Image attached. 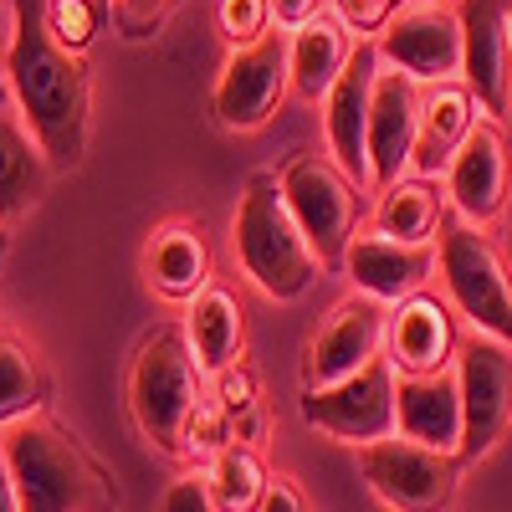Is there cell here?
Returning a JSON list of instances; mask_svg holds the SVG:
<instances>
[{"label":"cell","mask_w":512,"mask_h":512,"mask_svg":"<svg viewBox=\"0 0 512 512\" xmlns=\"http://www.w3.org/2000/svg\"><path fill=\"white\" fill-rule=\"evenodd\" d=\"M256 512H313V507H308L303 487H297L287 472H272V482H267V497H262V507H256Z\"/></svg>","instance_id":"obj_35"},{"label":"cell","mask_w":512,"mask_h":512,"mask_svg":"<svg viewBox=\"0 0 512 512\" xmlns=\"http://www.w3.org/2000/svg\"><path fill=\"white\" fill-rule=\"evenodd\" d=\"M374 72L379 52L374 41H359L349 67L338 72V82L323 98V134H328V159L344 169L354 185H369V164H364V123H369V93H374Z\"/></svg>","instance_id":"obj_18"},{"label":"cell","mask_w":512,"mask_h":512,"mask_svg":"<svg viewBox=\"0 0 512 512\" xmlns=\"http://www.w3.org/2000/svg\"><path fill=\"white\" fill-rule=\"evenodd\" d=\"M0 451H6L21 512H113L118 507L113 472L52 410L0 431Z\"/></svg>","instance_id":"obj_2"},{"label":"cell","mask_w":512,"mask_h":512,"mask_svg":"<svg viewBox=\"0 0 512 512\" xmlns=\"http://www.w3.org/2000/svg\"><path fill=\"white\" fill-rule=\"evenodd\" d=\"M477 103L461 82H441V88H425L420 93V123H415V149H410V169L405 175L420 180H441L451 154L461 149V139L472 134L477 123Z\"/></svg>","instance_id":"obj_22"},{"label":"cell","mask_w":512,"mask_h":512,"mask_svg":"<svg viewBox=\"0 0 512 512\" xmlns=\"http://www.w3.org/2000/svg\"><path fill=\"white\" fill-rule=\"evenodd\" d=\"M379 67L405 72L415 88H441V82H461V26L456 11L441 0L395 11L374 36Z\"/></svg>","instance_id":"obj_12"},{"label":"cell","mask_w":512,"mask_h":512,"mask_svg":"<svg viewBox=\"0 0 512 512\" xmlns=\"http://www.w3.org/2000/svg\"><path fill=\"white\" fill-rule=\"evenodd\" d=\"M374 210H369V231L390 236V241H436V226L446 216V190L436 180L420 175H400L395 185L374 190Z\"/></svg>","instance_id":"obj_25"},{"label":"cell","mask_w":512,"mask_h":512,"mask_svg":"<svg viewBox=\"0 0 512 512\" xmlns=\"http://www.w3.org/2000/svg\"><path fill=\"white\" fill-rule=\"evenodd\" d=\"M52 185V164L26 134V123L6 108L0 113V231H11L21 216H31L36 200Z\"/></svg>","instance_id":"obj_24"},{"label":"cell","mask_w":512,"mask_h":512,"mask_svg":"<svg viewBox=\"0 0 512 512\" xmlns=\"http://www.w3.org/2000/svg\"><path fill=\"white\" fill-rule=\"evenodd\" d=\"M277 190H282L287 216L303 231V241L313 246L318 267L338 272L349 241L359 236V216H364L359 185L328 154H292L277 169Z\"/></svg>","instance_id":"obj_6"},{"label":"cell","mask_w":512,"mask_h":512,"mask_svg":"<svg viewBox=\"0 0 512 512\" xmlns=\"http://www.w3.org/2000/svg\"><path fill=\"white\" fill-rule=\"evenodd\" d=\"M144 282L164 297V303H190L195 292L210 287V241L200 221L169 216L149 231L144 241Z\"/></svg>","instance_id":"obj_19"},{"label":"cell","mask_w":512,"mask_h":512,"mask_svg":"<svg viewBox=\"0 0 512 512\" xmlns=\"http://www.w3.org/2000/svg\"><path fill=\"white\" fill-rule=\"evenodd\" d=\"M384 318L390 308H379L374 297L349 292L344 303H333L328 318L308 333L303 349V390H323V384H338L359 374L369 359L384 354Z\"/></svg>","instance_id":"obj_14"},{"label":"cell","mask_w":512,"mask_h":512,"mask_svg":"<svg viewBox=\"0 0 512 512\" xmlns=\"http://www.w3.org/2000/svg\"><path fill=\"white\" fill-rule=\"evenodd\" d=\"M180 333H185L195 364L205 369V379L216 369H226V364H236L241 349H246V313L236 303V292H226L221 282H210L205 292H195L185 303Z\"/></svg>","instance_id":"obj_23"},{"label":"cell","mask_w":512,"mask_h":512,"mask_svg":"<svg viewBox=\"0 0 512 512\" xmlns=\"http://www.w3.org/2000/svg\"><path fill=\"white\" fill-rule=\"evenodd\" d=\"M6 11H11V0H0V31H11V21H6Z\"/></svg>","instance_id":"obj_40"},{"label":"cell","mask_w":512,"mask_h":512,"mask_svg":"<svg viewBox=\"0 0 512 512\" xmlns=\"http://www.w3.org/2000/svg\"><path fill=\"white\" fill-rule=\"evenodd\" d=\"M456 344H461L456 313L436 292H415V297H405V303H395L390 318H384V359H390L395 374L451 369Z\"/></svg>","instance_id":"obj_17"},{"label":"cell","mask_w":512,"mask_h":512,"mask_svg":"<svg viewBox=\"0 0 512 512\" xmlns=\"http://www.w3.org/2000/svg\"><path fill=\"white\" fill-rule=\"evenodd\" d=\"M93 6H98V11H108V6H113V0H93Z\"/></svg>","instance_id":"obj_42"},{"label":"cell","mask_w":512,"mask_h":512,"mask_svg":"<svg viewBox=\"0 0 512 512\" xmlns=\"http://www.w3.org/2000/svg\"><path fill=\"white\" fill-rule=\"evenodd\" d=\"M200 395H205V369L195 364L180 323L154 328L128 364V415H134L139 436L164 456H180V431Z\"/></svg>","instance_id":"obj_5"},{"label":"cell","mask_w":512,"mask_h":512,"mask_svg":"<svg viewBox=\"0 0 512 512\" xmlns=\"http://www.w3.org/2000/svg\"><path fill=\"white\" fill-rule=\"evenodd\" d=\"M205 472V487H210V502H216L221 512H256L267 497V482H272V466L262 461V451L251 446H226L210 466H200Z\"/></svg>","instance_id":"obj_27"},{"label":"cell","mask_w":512,"mask_h":512,"mask_svg":"<svg viewBox=\"0 0 512 512\" xmlns=\"http://www.w3.org/2000/svg\"><path fill=\"white\" fill-rule=\"evenodd\" d=\"M359 477L390 512H451L461 492V456L390 436L359 446Z\"/></svg>","instance_id":"obj_7"},{"label":"cell","mask_w":512,"mask_h":512,"mask_svg":"<svg viewBox=\"0 0 512 512\" xmlns=\"http://www.w3.org/2000/svg\"><path fill=\"white\" fill-rule=\"evenodd\" d=\"M267 11H272V26L277 31H297L308 16L323 11V0H267Z\"/></svg>","instance_id":"obj_36"},{"label":"cell","mask_w":512,"mask_h":512,"mask_svg":"<svg viewBox=\"0 0 512 512\" xmlns=\"http://www.w3.org/2000/svg\"><path fill=\"white\" fill-rule=\"evenodd\" d=\"M231 441H236L231 415H226L216 400H210V395H200L195 410H190V420H185V431H180V461H190V466H210Z\"/></svg>","instance_id":"obj_28"},{"label":"cell","mask_w":512,"mask_h":512,"mask_svg":"<svg viewBox=\"0 0 512 512\" xmlns=\"http://www.w3.org/2000/svg\"><path fill=\"white\" fill-rule=\"evenodd\" d=\"M0 512H21V497H16V482H11L6 451H0Z\"/></svg>","instance_id":"obj_37"},{"label":"cell","mask_w":512,"mask_h":512,"mask_svg":"<svg viewBox=\"0 0 512 512\" xmlns=\"http://www.w3.org/2000/svg\"><path fill=\"white\" fill-rule=\"evenodd\" d=\"M420 93L415 82L395 67L374 72V93H369V123H364V164H369V190L395 185L410 169L415 149V123H420Z\"/></svg>","instance_id":"obj_16"},{"label":"cell","mask_w":512,"mask_h":512,"mask_svg":"<svg viewBox=\"0 0 512 512\" xmlns=\"http://www.w3.org/2000/svg\"><path fill=\"white\" fill-rule=\"evenodd\" d=\"M164 512H221L216 502H210V487H205L200 466H195V472H185L175 487L164 492Z\"/></svg>","instance_id":"obj_34"},{"label":"cell","mask_w":512,"mask_h":512,"mask_svg":"<svg viewBox=\"0 0 512 512\" xmlns=\"http://www.w3.org/2000/svg\"><path fill=\"white\" fill-rule=\"evenodd\" d=\"M507 41H512V0H507Z\"/></svg>","instance_id":"obj_41"},{"label":"cell","mask_w":512,"mask_h":512,"mask_svg":"<svg viewBox=\"0 0 512 512\" xmlns=\"http://www.w3.org/2000/svg\"><path fill=\"white\" fill-rule=\"evenodd\" d=\"M216 26L226 36V47L241 52L272 31V11H267V0H216Z\"/></svg>","instance_id":"obj_31"},{"label":"cell","mask_w":512,"mask_h":512,"mask_svg":"<svg viewBox=\"0 0 512 512\" xmlns=\"http://www.w3.org/2000/svg\"><path fill=\"white\" fill-rule=\"evenodd\" d=\"M436 277L456 323L512 349V267L492 231L466 226L446 210L436 226Z\"/></svg>","instance_id":"obj_4"},{"label":"cell","mask_w":512,"mask_h":512,"mask_svg":"<svg viewBox=\"0 0 512 512\" xmlns=\"http://www.w3.org/2000/svg\"><path fill=\"white\" fill-rule=\"evenodd\" d=\"M461 26V88L477 113L502 123L512 108V41H507V0H456Z\"/></svg>","instance_id":"obj_13"},{"label":"cell","mask_w":512,"mask_h":512,"mask_svg":"<svg viewBox=\"0 0 512 512\" xmlns=\"http://www.w3.org/2000/svg\"><path fill=\"white\" fill-rule=\"evenodd\" d=\"M297 415L313 431L344 441V446H374L395 436V369L390 359H369L359 374L323 384V390H303L297 400Z\"/></svg>","instance_id":"obj_9"},{"label":"cell","mask_w":512,"mask_h":512,"mask_svg":"<svg viewBox=\"0 0 512 512\" xmlns=\"http://www.w3.org/2000/svg\"><path fill=\"white\" fill-rule=\"evenodd\" d=\"M395 11H400V0H333V16L359 41H369V31H379Z\"/></svg>","instance_id":"obj_33"},{"label":"cell","mask_w":512,"mask_h":512,"mask_svg":"<svg viewBox=\"0 0 512 512\" xmlns=\"http://www.w3.org/2000/svg\"><path fill=\"white\" fill-rule=\"evenodd\" d=\"M11 108V82H6V52H0V113Z\"/></svg>","instance_id":"obj_38"},{"label":"cell","mask_w":512,"mask_h":512,"mask_svg":"<svg viewBox=\"0 0 512 512\" xmlns=\"http://www.w3.org/2000/svg\"><path fill=\"white\" fill-rule=\"evenodd\" d=\"M395 436L436 451H461V395L456 374H395Z\"/></svg>","instance_id":"obj_20"},{"label":"cell","mask_w":512,"mask_h":512,"mask_svg":"<svg viewBox=\"0 0 512 512\" xmlns=\"http://www.w3.org/2000/svg\"><path fill=\"white\" fill-rule=\"evenodd\" d=\"M507 200H512L507 134H502V123L477 118L472 134L461 139V149L446 164V210L477 231H497L507 216Z\"/></svg>","instance_id":"obj_11"},{"label":"cell","mask_w":512,"mask_h":512,"mask_svg":"<svg viewBox=\"0 0 512 512\" xmlns=\"http://www.w3.org/2000/svg\"><path fill=\"white\" fill-rule=\"evenodd\" d=\"M359 297H374L379 308H395L436 282V241H390L379 231H359L338 262Z\"/></svg>","instance_id":"obj_15"},{"label":"cell","mask_w":512,"mask_h":512,"mask_svg":"<svg viewBox=\"0 0 512 512\" xmlns=\"http://www.w3.org/2000/svg\"><path fill=\"white\" fill-rule=\"evenodd\" d=\"M6 82L16 118L36 149L47 154L52 175H67L88 159L93 134V77L88 62L62 52L47 21L41 0H11V31H6Z\"/></svg>","instance_id":"obj_1"},{"label":"cell","mask_w":512,"mask_h":512,"mask_svg":"<svg viewBox=\"0 0 512 512\" xmlns=\"http://www.w3.org/2000/svg\"><path fill=\"white\" fill-rule=\"evenodd\" d=\"M231 251L241 262V277L262 297H272V303H297L323 272L313 246L297 231V221L287 216L272 169H256L241 190V200H236Z\"/></svg>","instance_id":"obj_3"},{"label":"cell","mask_w":512,"mask_h":512,"mask_svg":"<svg viewBox=\"0 0 512 512\" xmlns=\"http://www.w3.org/2000/svg\"><path fill=\"white\" fill-rule=\"evenodd\" d=\"M354 47H359V36H349L333 11L308 16L297 31H287V88L303 103H323L338 72L349 67Z\"/></svg>","instance_id":"obj_21"},{"label":"cell","mask_w":512,"mask_h":512,"mask_svg":"<svg viewBox=\"0 0 512 512\" xmlns=\"http://www.w3.org/2000/svg\"><path fill=\"white\" fill-rule=\"evenodd\" d=\"M6 256H11V231H0V267H6Z\"/></svg>","instance_id":"obj_39"},{"label":"cell","mask_w":512,"mask_h":512,"mask_svg":"<svg viewBox=\"0 0 512 512\" xmlns=\"http://www.w3.org/2000/svg\"><path fill=\"white\" fill-rule=\"evenodd\" d=\"M41 21H47L52 41L72 57H88V47L98 41V21L103 11L93 0H41Z\"/></svg>","instance_id":"obj_29"},{"label":"cell","mask_w":512,"mask_h":512,"mask_svg":"<svg viewBox=\"0 0 512 512\" xmlns=\"http://www.w3.org/2000/svg\"><path fill=\"white\" fill-rule=\"evenodd\" d=\"M205 395L231 415V425L262 410V384H256V369H251L246 359H236V364H226V369L210 374V379H205Z\"/></svg>","instance_id":"obj_30"},{"label":"cell","mask_w":512,"mask_h":512,"mask_svg":"<svg viewBox=\"0 0 512 512\" xmlns=\"http://www.w3.org/2000/svg\"><path fill=\"white\" fill-rule=\"evenodd\" d=\"M287 93H292L287 88V31L272 26L262 41L226 57L210 108H216V123L226 134H256V128L272 123Z\"/></svg>","instance_id":"obj_10"},{"label":"cell","mask_w":512,"mask_h":512,"mask_svg":"<svg viewBox=\"0 0 512 512\" xmlns=\"http://www.w3.org/2000/svg\"><path fill=\"white\" fill-rule=\"evenodd\" d=\"M456 395H461V466L497 451L512 431V349L497 338L466 333L451 359Z\"/></svg>","instance_id":"obj_8"},{"label":"cell","mask_w":512,"mask_h":512,"mask_svg":"<svg viewBox=\"0 0 512 512\" xmlns=\"http://www.w3.org/2000/svg\"><path fill=\"white\" fill-rule=\"evenodd\" d=\"M47 400H52V374L41 364V354L21 333L0 328V431H11L16 420L41 415Z\"/></svg>","instance_id":"obj_26"},{"label":"cell","mask_w":512,"mask_h":512,"mask_svg":"<svg viewBox=\"0 0 512 512\" xmlns=\"http://www.w3.org/2000/svg\"><path fill=\"white\" fill-rule=\"evenodd\" d=\"M175 6H180V0H113L108 16H113V26H118L128 41H149Z\"/></svg>","instance_id":"obj_32"}]
</instances>
